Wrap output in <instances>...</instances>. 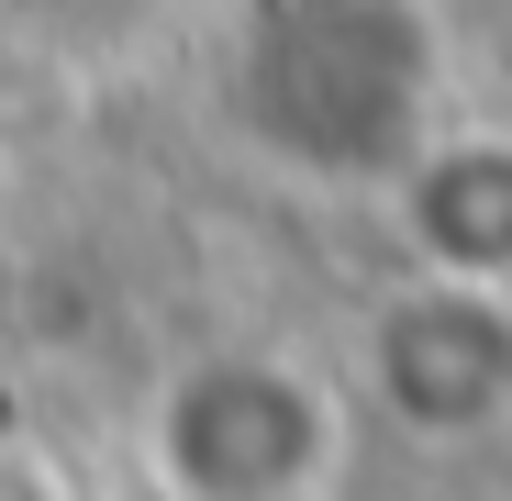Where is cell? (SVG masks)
I'll return each instance as SVG.
<instances>
[{
  "label": "cell",
  "mask_w": 512,
  "mask_h": 501,
  "mask_svg": "<svg viewBox=\"0 0 512 501\" xmlns=\"http://www.w3.org/2000/svg\"><path fill=\"white\" fill-rule=\"evenodd\" d=\"M334 457V412L290 357H201L156 401V468L179 501H301Z\"/></svg>",
  "instance_id": "6da1fadb"
},
{
  "label": "cell",
  "mask_w": 512,
  "mask_h": 501,
  "mask_svg": "<svg viewBox=\"0 0 512 501\" xmlns=\"http://www.w3.org/2000/svg\"><path fill=\"white\" fill-rule=\"evenodd\" d=\"M256 112L301 156H368L412 112V45L379 0H290L256 45Z\"/></svg>",
  "instance_id": "7a4b0ae2"
},
{
  "label": "cell",
  "mask_w": 512,
  "mask_h": 501,
  "mask_svg": "<svg viewBox=\"0 0 512 501\" xmlns=\"http://www.w3.org/2000/svg\"><path fill=\"white\" fill-rule=\"evenodd\" d=\"M368 368H379L401 424L468 435V424H490V412H512V301L501 290H457V279H423V290H401L379 312Z\"/></svg>",
  "instance_id": "3957f363"
},
{
  "label": "cell",
  "mask_w": 512,
  "mask_h": 501,
  "mask_svg": "<svg viewBox=\"0 0 512 501\" xmlns=\"http://www.w3.org/2000/svg\"><path fill=\"white\" fill-rule=\"evenodd\" d=\"M412 245L457 290L512 279V134H468V145L412 167Z\"/></svg>",
  "instance_id": "277c9868"
}]
</instances>
